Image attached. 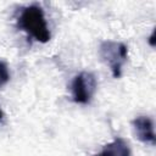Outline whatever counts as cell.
Returning <instances> with one entry per match:
<instances>
[{
	"mask_svg": "<svg viewBox=\"0 0 156 156\" xmlns=\"http://www.w3.org/2000/svg\"><path fill=\"white\" fill-rule=\"evenodd\" d=\"M149 44H150L151 46H155V30L151 33V35H150V38H149Z\"/></svg>",
	"mask_w": 156,
	"mask_h": 156,
	"instance_id": "7",
	"label": "cell"
},
{
	"mask_svg": "<svg viewBox=\"0 0 156 156\" xmlns=\"http://www.w3.org/2000/svg\"><path fill=\"white\" fill-rule=\"evenodd\" d=\"M132 126L135 136L145 144H156V136L154 132V122L147 116H138L132 121Z\"/></svg>",
	"mask_w": 156,
	"mask_h": 156,
	"instance_id": "4",
	"label": "cell"
},
{
	"mask_svg": "<svg viewBox=\"0 0 156 156\" xmlns=\"http://www.w3.org/2000/svg\"><path fill=\"white\" fill-rule=\"evenodd\" d=\"M96 77L91 72H80L77 74L71 84L72 100L77 104L87 105L91 101L96 91Z\"/></svg>",
	"mask_w": 156,
	"mask_h": 156,
	"instance_id": "3",
	"label": "cell"
},
{
	"mask_svg": "<svg viewBox=\"0 0 156 156\" xmlns=\"http://www.w3.org/2000/svg\"><path fill=\"white\" fill-rule=\"evenodd\" d=\"M2 117H4V112H2V110H1V107H0V122H1Z\"/></svg>",
	"mask_w": 156,
	"mask_h": 156,
	"instance_id": "8",
	"label": "cell"
},
{
	"mask_svg": "<svg viewBox=\"0 0 156 156\" xmlns=\"http://www.w3.org/2000/svg\"><path fill=\"white\" fill-rule=\"evenodd\" d=\"M17 27L39 43H48L51 38L44 10L37 4L22 9L17 18Z\"/></svg>",
	"mask_w": 156,
	"mask_h": 156,
	"instance_id": "1",
	"label": "cell"
},
{
	"mask_svg": "<svg viewBox=\"0 0 156 156\" xmlns=\"http://www.w3.org/2000/svg\"><path fill=\"white\" fill-rule=\"evenodd\" d=\"M94 156H132L128 143L122 138H116L111 143L106 144L104 149Z\"/></svg>",
	"mask_w": 156,
	"mask_h": 156,
	"instance_id": "5",
	"label": "cell"
},
{
	"mask_svg": "<svg viewBox=\"0 0 156 156\" xmlns=\"http://www.w3.org/2000/svg\"><path fill=\"white\" fill-rule=\"evenodd\" d=\"M99 55L101 60L110 67L115 78L122 76V67L128 58V48L124 43L104 40L99 46Z\"/></svg>",
	"mask_w": 156,
	"mask_h": 156,
	"instance_id": "2",
	"label": "cell"
},
{
	"mask_svg": "<svg viewBox=\"0 0 156 156\" xmlns=\"http://www.w3.org/2000/svg\"><path fill=\"white\" fill-rule=\"evenodd\" d=\"M9 80H10V72L7 63L0 60V88H2Z\"/></svg>",
	"mask_w": 156,
	"mask_h": 156,
	"instance_id": "6",
	"label": "cell"
}]
</instances>
